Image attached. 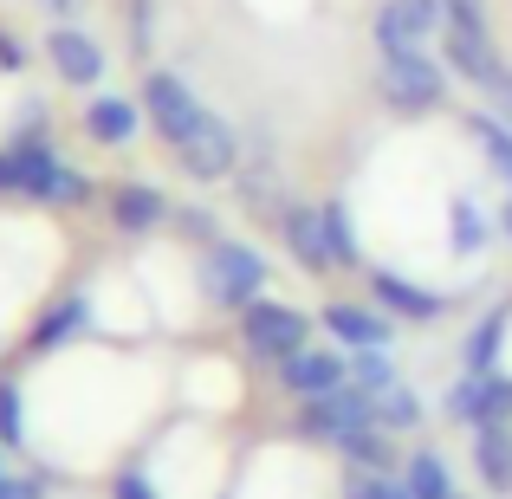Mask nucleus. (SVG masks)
Masks as SVG:
<instances>
[{"label":"nucleus","mask_w":512,"mask_h":499,"mask_svg":"<svg viewBox=\"0 0 512 499\" xmlns=\"http://www.w3.org/2000/svg\"><path fill=\"white\" fill-rule=\"evenodd\" d=\"M0 499H46V487H39V480H13V474H0Z\"/></svg>","instance_id":"nucleus-33"},{"label":"nucleus","mask_w":512,"mask_h":499,"mask_svg":"<svg viewBox=\"0 0 512 499\" xmlns=\"http://www.w3.org/2000/svg\"><path fill=\"white\" fill-rule=\"evenodd\" d=\"M506 234H512V208H506Z\"/></svg>","instance_id":"nucleus-36"},{"label":"nucleus","mask_w":512,"mask_h":499,"mask_svg":"<svg viewBox=\"0 0 512 499\" xmlns=\"http://www.w3.org/2000/svg\"><path fill=\"white\" fill-rule=\"evenodd\" d=\"M402 480H409V499H454V474L435 448H415L402 461Z\"/></svg>","instance_id":"nucleus-20"},{"label":"nucleus","mask_w":512,"mask_h":499,"mask_svg":"<svg viewBox=\"0 0 512 499\" xmlns=\"http://www.w3.org/2000/svg\"><path fill=\"white\" fill-rule=\"evenodd\" d=\"M448 26V0H383L376 7V52H428V39Z\"/></svg>","instance_id":"nucleus-6"},{"label":"nucleus","mask_w":512,"mask_h":499,"mask_svg":"<svg viewBox=\"0 0 512 499\" xmlns=\"http://www.w3.org/2000/svg\"><path fill=\"white\" fill-rule=\"evenodd\" d=\"M325 331L338 337L344 350H389L396 344V325H389V312H370V305H325Z\"/></svg>","instance_id":"nucleus-17"},{"label":"nucleus","mask_w":512,"mask_h":499,"mask_svg":"<svg viewBox=\"0 0 512 499\" xmlns=\"http://www.w3.org/2000/svg\"><path fill=\"white\" fill-rule=\"evenodd\" d=\"M448 221H454V253H461V260L487 253V240H493V221L480 214V201H474V195H461V201H454V208H448Z\"/></svg>","instance_id":"nucleus-24"},{"label":"nucleus","mask_w":512,"mask_h":499,"mask_svg":"<svg viewBox=\"0 0 512 499\" xmlns=\"http://www.w3.org/2000/svg\"><path fill=\"white\" fill-rule=\"evenodd\" d=\"M376 422V402L363 396L357 383L338 389V396H318V402H299V435H312V441H331L338 448L344 435H357V428H370Z\"/></svg>","instance_id":"nucleus-8"},{"label":"nucleus","mask_w":512,"mask_h":499,"mask_svg":"<svg viewBox=\"0 0 512 499\" xmlns=\"http://www.w3.org/2000/svg\"><path fill=\"white\" fill-rule=\"evenodd\" d=\"M467 137H474L480 150H487V163L500 169V182L512 188V124H506V117H487V111H474V117H467Z\"/></svg>","instance_id":"nucleus-23"},{"label":"nucleus","mask_w":512,"mask_h":499,"mask_svg":"<svg viewBox=\"0 0 512 499\" xmlns=\"http://www.w3.org/2000/svg\"><path fill=\"white\" fill-rule=\"evenodd\" d=\"M454 499H461V493H454Z\"/></svg>","instance_id":"nucleus-37"},{"label":"nucleus","mask_w":512,"mask_h":499,"mask_svg":"<svg viewBox=\"0 0 512 499\" xmlns=\"http://www.w3.org/2000/svg\"><path fill=\"white\" fill-rule=\"evenodd\" d=\"M376 91H383L389 111L422 117V111H435V104L448 98V72H441L428 52H389L383 72H376Z\"/></svg>","instance_id":"nucleus-5"},{"label":"nucleus","mask_w":512,"mask_h":499,"mask_svg":"<svg viewBox=\"0 0 512 499\" xmlns=\"http://www.w3.org/2000/svg\"><path fill=\"white\" fill-rule=\"evenodd\" d=\"M46 65L65 78V85L85 91V85H98V78H104V46L78 20L72 26H52V33H46Z\"/></svg>","instance_id":"nucleus-13"},{"label":"nucleus","mask_w":512,"mask_h":499,"mask_svg":"<svg viewBox=\"0 0 512 499\" xmlns=\"http://www.w3.org/2000/svg\"><path fill=\"white\" fill-rule=\"evenodd\" d=\"M474 467L500 499H512V422H487L474 428Z\"/></svg>","instance_id":"nucleus-18"},{"label":"nucleus","mask_w":512,"mask_h":499,"mask_svg":"<svg viewBox=\"0 0 512 499\" xmlns=\"http://www.w3.org/2000/svg\"><path fill=\"white\" fill-rule=\"evenodd\" d=\"M169 221H175V234L195 240V247H214V240H221V221H214V208H201V201H182Z\"/></svg>","instance_id":"nucleus-29"},{"label":"nucleus","mask_w":512,"mask_h":499,"mask_svg":"<svg viewBox=\"0 0 512 499\" xmlns=\"http://www.w3.org/2000/svg\"><path fill=\"white\" fill-rule=\"evenodd\" d=\"M350 383L376 402L383 389H396L402 376H396V363H389V350H350Z\"/></svg>","instance_id":"nucleus-25"},{"label":"nucleus","mask_w":512,"mask_h":499,"mask_svg":"<svg viewBox=\"0 0 512 499\" xmlns=\"http://www.w3.org/2000/svg\"><path fill=\"white\" fill-rule=\"evenodd\" d=\"M376 422H383V428H415V422H422V396H415L409 383L383 389V396H376Z\"/></svg>","instance_id":"nucleus-27"},{"label":"nucleus","mask_w":512,"mask_h":499,"mask_svg":"<svg viewBox=\"0 0 512 499\" xmlns=\"http://www.w3.org/2000/svg\"><path fill=\"white\" fill-rule=\"evenodd\" d=\"M201 292H208V305L247 312V305L266 292V260L247 247V240H214V247L201 253Z\"/></svg>","instance_id":"nucleus-2"},{"label":"nucleus","mask_w":512,"mask_h":499,"mask_svg":"<svg viewBox=\"0 0 512 499\" xmlns=\"http://www.w3.org/2000/svg\"><path fill=\"white\" fill-rule=\"evenodd\" d=\"M279 389L299 396V402L338 396V389H350V363L338 357V350H299V357L279 363Z\"/></svg>","instance_id":"nucleus-11"},{"label":"nucleus","mask_w":512,"mask_h":499,"mask_svg":"<svg viewBox=\"0 0 512 499\" xmlns=\"http://www.w3.org/2000/svg\"><path fill=\"white\" fill-rule=\"evenodd\" d=\"M448 415L467 428H487V422H512V376L506 370H467L461 383L448 389Z\"/></svg>","instance_id":"nucleus-9"},{"label":"nucleus","mask_w":512,"mask_h":499,"mask_svg":"<svg viewBox=\"0 0 512 499\" xmlns=\"http://www.w3.org/2000/svg\"><path fill=\"white\" fill-rule=\"evenodd\" d=\"M143 124H150V117H143V98H124V91H104V98L85 104V137L104 143V150H130Z\"/></svg>","instance_id":"nucleus-14"},{"label":"nucleus","mask_w":512,"mask_h":499,"mask_svg":"<svg viewBox=\"0 0 512 499\" xmlns=\"http://www.w3.org/2000/svg\"><path fill=\"white\" fill-rule=\"evenodd\" d=\"M111 499H156V487H150V480H143V474H117Z\"/></svg>","instance_id":"nucleus-32"},{"label":"nucleus","mask_w":512,"mask_h":499,"mask_svg":"<svg viewBox=\"0 0 512 499\" xmlns=\"http://www.w3.org/2000/svg\"><path fill=\"white\" fill-rule=\"evenodd\" d=\"M370 292H376V305H383L389 318H409V325H435V318L448 312V292H428V286H415V279L389 273V266L370 273Z\"/></svg>","instance_id":"nucleus-15"},{"label":"nucleus","mask_w":512,"mask_h":499,"mask_svg":"<svg viewBox=\"0 0 512 499\" xmlns=\"http://www.w3.org/2000/svg\"><path fill=\"white\" fill-rule=\"evenodd\" d=\"M344 499H409V480H396V474H370V467H350Z\"/></svg>","instance_id":"nucleus-28"},{"label":"nucleus","mask_w":512,"mask_h":499,"mask_svg":"<svg viewBox=\"0 0 512 499\" xmlns=\"http://www.w3.org/2000/svg\"><path fill=\"white\" fill-rule=\"evenodd\" d=\"M143 117H150V130L169 150H182V143L201 137V124H208L214 111L195 98V85H188L182 72H143Z\"/></svg>","instance_id":"nucleus-3"},{"label":"nucleus","mask_w":512,"mask_h":499,"mask_svg":"<svg viewBox=\"0 0 512 499\" xmlns=\"http://www.w3.org/2000/svg\"><path fill=\"white\" fill-rule=\"evenodd\" d=\"M279 240H286V253L305 266V273H338V260H331V240H325V208L286 201V208H279Z\"/></svg>","instance_id":"nucleus-12"},{"label":"nucleus","mask_w":512,"mask_h":499,"mask_svg":"<svg viewBox=\"0 0 512 499\" xmlns=\"http://www.w3.org/2000/svg\"><path fill=\"white\" fill-rule=\"evenodd\" d=\"M338 454H344L350 467H370V474H389V467H396V441H389L383 422H370V428H357V435H344Z\"/></svg>","instance_id":"nucleus-21"},{"label":"nucleus","mask_w":512,"mask_h":499,"mask_svg":"<svg viewBox=\"0 0 512 499\" xmlns=\"http://www.w3.org/2000/svg\"><path fill=\"white\" fill-rule=\"evenodd\" d=\"M169 214H175L169 195H163V188H150V182H117L111 188V221H117V234H130V240L169 227Z\"/></svg>","instance_id":"nucleus-16"},{"label":"nucleus","mask_w":512,"mask_h":499,"mask_svg":"<svg viewBox=\"0 0 512 499\" xmlns=\"http://www.w3.org/2000/svg\"><path fill=\"white\" fill-rule=\"evenodd\" d=\"M130 46L150 52V0H130Z\"/></svg>","instance_id":"nucleus-31"},{"label":"nucleus","mask_w":512,"mask_h":499,"mask_svg":"<svg viewBox=\"0 0 512 499\" xmlns=\"http://www.w3.org/2000/svg\"><path fill=\"white\" fill-rule=\"evenodd\" d=\"M0 448H26V396H20V383H0Z\"/></svg>","instance_id":"nucleus-30"},{"label":"nucleus","mask_w":512,"mask_h":499,"mask_svg":"<svg viewBox=\"0 0 512 499\" xmlns=\"http://www.w3.org/2000/svg\"><path fill=\"white\" fill-rule=\"evenodd\" d=\"M441 59H448V72H461L467 85H480V91H493L506 78L487 20H448V26H441Z\"/></svg>","instance_id":"nucleus-7"},{"label":"nucleus","mask_w":512,"mask_h":499,"mask_svg":"<svg viewBox=\"0 0 512 499\" xmlns=\"http://www.w3.org/2000/svg\"><path fill=\"white\" fill-rule=\"evenodd\" d=\"M506 325H512V305H500V312H487L474 331H467V344H461V363H467V370H493V363H500Z\"/></svg>","instance_id":"nucleus-22"},{"label":"nucleus","mask_w":512,"mask_h":499,"mask_svg":"<svg viewBox=\"0 0 512 499\" xmlns=\"http://www.w3.org/2000/svg\"><path fill=\"white\" fill-rule=\"evenodd\" d=\"M39 13H52V26H72L85 13V0H39Z\"/></svg>","instance_id":"nucleus-34"},{"label":"nucleus","mask_w":512,"mask_h":499,"mask_svg":"<svg viewBox=\"0 0 512 499\" xmlns=\"http://www.w3.org/2000/svg\"><path fill=\"white\" fill-rule=\"evenodd\" d=\"M85 331H91V299H85V292H72V299H59L46 318H39L33 350H59V344H72V337H85Z\"/></svg>","instance_id":"nucleus-19"},{"label":"nucleus","mask_w":512,"mask_h":499,"mask_svg":"<svg viewBox=\"0 0 512 499\" xmlns=\"http://www.w3.org/2000/svg\"><path fill=\"white\" fill-rule=\"evenodd\" d=\"M7 150L20 156V195L26 201H46V208H65V201L78 208V201H91V175L78 163H65L46 137H20V143H7Z\"/></svg>","instance_id":"nucleus-1"},{"label":"nucleus","mask_w":512,"mask_h":499,"mask_svg":"<svg viewBox=\"0 0 512 499\" xmlns=\"http://www.w3.org/2000/svg\"><path fill=\"white\" fill-rule=\"evenodd\" d=\"M325 240H331V260L338 266H357V227H350V208L344 201H325Z\"/></svg>","instance_id":"nucleus-26"},{"label":"nucleus","mask_w":512,"mask_h":499,"mask_svg":"<svg viewBox=\"0 0 512 499\" xmlns=\"http://www.w3.org/2000/svg\"><path fill=\"white\" fill-rule=\"evenodd\" d=\"M20 65H26V46H20V39H7V33H0V72H20Z\"/></svg>","instance_id":"nucleus-35"},{"label":"nucleus","mask_w":512,"mask_h":499,"mask_svg":"<svg viewBox=\"0 0 512 499\" xmlns=\"http://www.w3.org/2000/svg\"><path fill=\"white\" fill-rule=\"evenodd\" d=\"M175 163H182V175H195V182H234V175H240V137H234V124H227V117H208L201 137L175 150Z\"/></svg>","instance_id":"nucleus-10"},{"label":"nucleus","mask_w":512,"mask_h":499,"mask_svg":"<svg viewBox=\"0 0 512 499\" xmlns=\"http://www.w3.org/2000/svg\"><path fill=\"white\" fill-rule=\"evenodd\" d=\"M305 337H312V318H305L299 305L253 299L247 312H240V344H247V357H260V363H286V357H299V350H312Z\"/></svg>","instance_id":"nucleus-4"}]
</instances>
